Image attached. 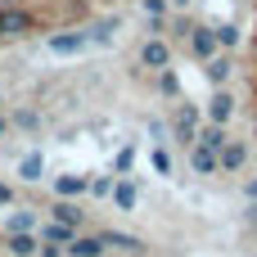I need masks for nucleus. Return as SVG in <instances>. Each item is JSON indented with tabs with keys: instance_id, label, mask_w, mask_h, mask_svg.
<instances>
[{
	"instance_id": "obj_1",
	"label": "nucleus",
	"mask_w": 257,
	"mask_h": 257,
	"mask_svg": "<svg viewBox=\"0 0 257 257\" xmlns=\"http://www.w3.org/2000/svg\"><path fill=\"white\" fill-rule=\"evenodd\" d=\"M95 0H0V41H23L50 23V9L59 18H86Z\"/></svg>"
},
{
	"instance_id": "obj_2",
	"label": "nucleus",
	"mask_w": 257,
	"mask_h": 257,
	"mask_svg": "<svg viewBox=\"0 0 257 257\" xmlns=\"http://www.w3.org/2000/svg\"><path fill=\"white\" fill-rule=\"evenodd\" d=\"M244 163H248V149H244V145H226V149H221V167H226V172H239Z\"/></svg>"
},
{
	"instance_id": "obj_3",
	"label": "nucleus",
	"mask_w": 257,
	"mask_h": 257,
	"mask_svg": "<svg viewBox=\"0 0 257 257\" xmlns=\"http://www.w3.org/2000/svg\"><path fill=\"white\" fill-rule=\"evenodd\" d=\"M68 253H72V257H99V253H104V239H72Z\"/></svg>"
},
{
	"instance_id": "obj_4",
	"label": "nucleus",
	"mask_w": 257,
	"mask_h": 257,
	"mask_svg": "<svg viewBox=\"0 0 257 257\" xmlns=\"http://www.w3.org/2000/svg\"><path fill=\"white\" fill-rule=\"evenodd\" d=\"M99 239H104L108 248H126V253H140V248H145L140 239H131V235H117V230H108V235H99Z\"/></svg>"
},
{
	"instance_id": "obj_5",
	"label": "nucleus",
	"mask_w": 257,
	"mask_h": 257,
	"mask_svg": "<svg viewBox=\"0 0 257 257\" xmlns=\"http://www.w3.org/2000/svg\"><path fill=\"white\" fill-rule=\"evenodd\" d=\"M9 253H14V257H32V253H36V244H32L23 230H9Z\"/></svg>"
},
{
	"instance_id": "obj_6",
	"label": "nucleus",
	"mask_w": 257,
	"mask_h": 257,
	"mask_svg": "<svg viewBox=\"0 0 257 257\" xmlns=\"http://www.w3.org/2000/svg\"><path fill=\"white\" fill-rule=\"evenodd\" d=\"M230 113H235V99H230V95H217V99H212V122H226Z\"/></svg>"
},
{
	"instance_id": "obj_7",
	"label": "nucleus",
	"mask_w": 257,
	"mask_h": 257,
	"mask_svg": "<svg viewBox=\"0 0 257 257\" xmlns=\"http://www.w3.org/2000/svg\"><path fill=\"white\" fill-rule=\"evenodd\" d=\"M145 63L149 68H163L167 63V45H145Z\"/></svg>"
},
{
	"instance_id": "obj_8",
	"label": "nucleus",
	"mask_w": 257,
	"mask_h": 257,
	"mask_svg": "<svg viewBox=\"0 0 257 257\" xmlns=\"http://www.w3.org/2000/svg\"><path fill=\"white\" fill-rule=\"evenodd\" d=\"M63 239H72V230L59 221V226H45V244H63Z\"/></svg>"
},
{
	"instance_id": "obj_9",
	"label": "nucleus",
	"mask_w": 257,
	"mask_h": 257,
	"mask_svg": "<svg viewBox=\"0 0 257 257\" xmlns=\"http://www.w3.org/2000/svg\"><path fill=\"white\" fill-rule=\"evenodd\" d=\"M212 50H217V41H212L208 32H199V36H194V54H203V59H208Z\"/></svg>"
},
{
	"instance_id": "obj_10",
	"label": "nucleus",
	"mask_w": 257,
	"mask_h": 257,
	"mask_svg": "<svg viewBox=\"0 0 257 257\" xmlns=\"http://www.w3.org/2000/svg\"><path fill=\"white\" fill-rule=\"evenodd\" d=\"M208 72H212V81H226V72H230V59H212V68H208Z\"/></svg>"
},
{
	"instance_id": "obj_11",
	"label": "nucleus",
	"mask_w": 257,
	"mask_h": 257,
	"mask_svg": "<svg viewBox=\"0 0 257 257\" xmlns=\"http://www.w3.org/2000/svg\"><path fill=\"white\" fill-rule=\"evenodd\" d=\"M59 190H63V194H77V190H86V181H81V176H68V181H59Z\"/></svg>"
},
{
	"instance_id": "obj_12",
	"label": "nucleus",
	"mask_w": 257,
	"mask_h": 257,
	"mask_svg": "<svg viewBox=\"0 0 257 257\" xmlns=\"http://www.w3.org/2000/svg\"><path fill=\"white\" fill-rule=\"evenodd\" d=\"M54 212H59V221H63V226H72V221H77V208H72V203H59Z\"/></svg>"
},
{
	"instance_id": "obj_13",
	"label": "nucleus",
	"mask_w": 257,
	"mask_h": 257,
	"mask_svg": "<svg viewBox=\"0 0 257 257\" xmlns=\"http://www.w3.org/2000/svg\"><path fill=\"white\" fill-rule=\"evenodd\" d=\"M117 203H122V208H131V203H136V190H126V185H122V190H117Z\"/></svg>"
},
{
	"instance_id": "obj_14",
	"label": "nucleus",
	"mask_w": 257,
	"mask_h": 257,
	"mask_svg": "<svg viewBox=\"0 0 257 257\" xmlns=\"http://www.w3.org/2000/svg\"><path fill=\"white\" fill-rule=\"evenodd\" d=\"M0 203H9V190H5V185H0Z\"/></svg>"
},
{
	"instance_id": "obj_15",
	"label": "nucleus",
	"mask_w": 257,
	"mask_h": 257,
	"mask_svg": "<svg viewBox=\"0 0 257 257\" xmlns=\"http://www.w3.org/2000/svg\"><path fill=\"white\" fill-rule=\"evenodd\" d=\"M248 221H253V226H257V208H248Z\"/></svg>"
},
{
	"instance_id": "obj_16",
	"label": "nucleus",
	"mask_w": 257,
	"mask_h": 257,
	"mask_svg": "<svg viewBox=\"0 0 257 257\" xmlns=\"http://www.w3.org/2000/svg\"><path fill=\"white\" fill-rule=\"evenodd\" d=\"M248 194H253V199H257V181H253V185H248Z\"/></svg>"
},
{
	"instance_id": "obj_17",
	"label": "nucleus",
	"mask_w": 257,
	"mask_h": 257,
	"mask_svg": "<svg viewBox=\"0 0 257 257\" xmlns=\"http://www.w3.org/2000/svg\"><path fill=\"white\" fill-rule=\"evenodd\" d=\"M0 131H5V122H0Z\"/></svg>"
}]
</instances>
